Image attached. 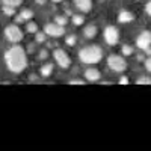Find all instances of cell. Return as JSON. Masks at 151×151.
I'll return each mask as SVG.
<instances>
[{
	"instance_id": "13",
	"label": "cell",
	"mask_w": 151,
	"mask_h": 151,
	"mask_svg": "<svg viewBox=\"0 0 151 151\" xmlns=\"http://www.w3.org/2000/svg\"><path fill=\"white\" fill-rule=\"evenodd\" d=\"M41 76L42 77H50V76L53 74V64H50V62H47V64H44L41 67Z\"/></svg>"
},
{
	"instance_id": "14",
	"label": "cell",
	"mask_w": 151,
	"mask_h": 151,
	"mask_svg": "<svg viewBox=\"0 0 151 151\" xmlns=\"http://www.w3.org/2000/svg\"><path fill=\"white\" fill-rule=\"evenodd\" d=\"M33 18V12L30 11V9H23L21 12H20V17H18V20L20 21H30Z\"/></svg>"
},
{
	"instance_id": "28",
	"label": "cell",
	"mask_w": 151,
	"mask_h": 151,
	"mask_svg": "<svg viewBox=\"0 0 151 151\" xmlns=\"http://www.w3.org/2000/svg\"><path fill=\"white\" fill-rule=\"evenodd\" d=\"M47 55H48V53L45 52V50H42V52H41V55H40V58H41V59H45V58H47Z\"/></svg>"
},
{
	"instance_id": "5",
	"label": "cell",
	"mask_w": 151,
	"mask_h": 151,
	"mask_svg": "<svg viewBox=\"0 0 151 151\" xmlns=\"http://www.w3.org/2000/svg\"><path fill=\"white\" fill-rule=\"evenodd\" d=\"M5 36H6V40L11 41L12 44H17L23 40V32L18 26H15V24H11V26H8L5 29Z\"/></svg>"
},
{
	"instance_id": "3",
	"label": "cell",
	"mask_w": 151,
	"mask_h": 151,
	"mask_svg": "<svg viewBox=\"0 0 151 151\" xmlns=\"http://www.w3.org/2000/svg\"><path fill=\"white\" fill-rule=\"evenodd\" d=\"M107 67L115 73H124L127 70V62H125L124 58H121L118 55H110L107 58Z\"/></svg>"
},
{
	"instance_id": "21",
	"label": "cell",
	"mask_w": 151,
	"mask_h": 151,
	"mask_svg": "<svg viewBox=\"0 0 151 151\" xmlns=\"http://www.w3.org/2000/svg\"><path fill=\"white\" fill-rule=\"evenodd\" d=\"M121 52H122L124 56H130V55H133V47H130V45H122Z\"/></svg>"
},
{
	"instance_id": "26",
	"label": "cell",
	"mask_w": 151,
	"mask_h": 151,
	"mask_svg": "<svg viewBox=\"0 0 151 151\" xmlns=\"http://www.w3.org/2000/svg\"><path fill=\"white\" fill-rule=\"evenodd\" d=\"M118 82H119L121 85H127V83H129V79H127V77H124V76H122V77H119V80H118Z\"/></svg>"
},
{
	"instance_id": "1",
	"label": "cell",
	"mask_w": 151,
	"mask_h": 151,
	"mask_svg": "<svg viewBox=\"0 0 151 151\" xmlns=\"http://www.w3.org/2000/svg\"><path fill=\"white\" fill-rule=\"evenodd\" d=\"M5 60L9 71L15 74H20L27 67V55L24 52V48L20 45H12L5 53Z\"/></svg>"
},
{
	"instance_id": "20",
	"label": "cell",
	"mask_w": 151,
	"mask_h": 151,
	"mask_svg": "<svg viewBox=\"0 0 151 151\" xmlns=\"http://www.w3.org/2000/svg\"><path fill=\"white\" fill-rule=\"evenodd\" d=\"M55 21H56L58 24H60V26H64V27H65V24L68 23V18H67L65 15H58V17L55 18Z\"/></svg>"
},
{
	"instance_id": "18",
	"label": "cell",
	"mask_w": 151,
	"mask_h": 151,
	"mask_svg": "<svg viewBox=\"0 0 151 151\" xmlns=\"http://www.w3.org/2000/svg\"><path fill=\"white\" fill-rule=\"evenodd\" d=\"M27 32L29 33H36L38 32V24L33 23V21H29L27 23Z\"/></svg>"
},
{
	"instance_id": "9",
	"label": "cell",
	"mask_w": 151,
	"mask_h": 151,
	"mask_svg": "<svg viewBox=\"0 0 151 151\" xmlns=\"http://www.w3.org/2000/svg\"><path fill=\"white\" fill-rule=\"evenodd\" d=\"M100 77H101V74H100V71L97 68H88L85 71V79L88 82H98Z\"/></svg>"
},
{
	"instance_id": "12",
	"label": "cell",
	"mask_w": 151,
	"mask_h": 151,
	"mask_svg": "<svg viewBox=\"0 0 151 151\" xmlns=\"http://www.w3.org/2000/svg\"><path fill=\"white\" fill-rule=\"evenodd\" d=\"M97 32H98V29H97L95 24H88V26H85V29H83V35H85V38H88V40L95 38Z\"/></svg>"
},
{
	"instance_id": "23",
	"label": "cell",
	"mask_w": 151,
	"mask_h": 151,
	"mask_svg": "<svg viewBox=\"0 0 151 151\" xmlns=\"http://www.w3.org/2000/svg\"><path fill=\"white\" fill-rule=\"evenodd\" d=\"M35 35H36V36H35V38H36V42H44V41H45V36H47L45 32H36Z\"/></svg>"
},
{
	"instance_id": "6",
	"label": "cell",
	"mask_w": 151,
	"mask_h": 151,
	"mask_svg": "<svg viewBox=\"0 0 151 151\" xmlns=\"http://www.w3.org/2000/svg\"><path fill=\"white\" fill-rule=\"evenodd\" d=\"M44 32L47 36H52V38H59L62 35H65V27L58 24L56 21L55 23H47L44 26Z\"/></svg>"
},
{
	"instance_id": "10",
	"label": "cell",
	"mask_w": 151,
	"mask_h": 151,
	"mask_svg": "<svg viewBox=\"0 0 151 151\" xmlns=\"http://www.w3.org/2000/svg\"><path fill=\"white\" fill-rule=\"evenodd\" d=\"M74 5L82 12H89L92 9V0H74Z\"/></svg>"
},
{
	"instance_id": "15",
	"label": "cell",
	"mask_w": 151,
	"mask_h": 151,
	"mask_svg": "<svg viewBox=\"0 0 151 151\" xmlns=\"http://www.w3.org/2000/svg\"><path fill=\"white\" fill-rule=\"evenodd\" d=\"M2 11H3V14L8 15V17H12V15L15 14V8L14 6H9V5H3Z\"/></svg>"
},
{
	"instance_id": "22",
	"label": "cell",
	"mask_w": 151,
	"mask_h": 151,
	"mask_svg": "<svg viewBox=\"0 0 151 151\" xmlns=\"http://www.w3.org/2000/svg\"><path fill=\"white\" fill-rule=\"evenodd\" d=\"M65 42H67V45H76V42H77V38H76V35H70V36H67Z\"/></svg>"
},
{
	"instance_id": "11",
	"label": "cell",
	"mask_w": 151,
	"mask_h": 151,
	"mask_svg": "<svg viewBox=\"0 0 151 151\" xmlns=\"http://www.w3.org/2000/svg\"><path fill=\"white\" fill-rule=\"evenodd\" d=\"M134 20V14H132L130 11L127 9H121L119 14H118V21L119 23H130Z\"/></svg>"
},
{
	"instance_id": "31",
	"label": "cell",
	"mask_w": 151,
	"mask_h": 151,
	"mask_svg": "<svg viewBox=\"0 0 151 151\" xmlns=\"http://www.w3.org/2000/svg\"><path fill=\"white\" fill-rule=\"evenodd\" d=\"M53 2H55V3H59V2H62V0H53Z\"/></svg>"
},
{
	"instance_id": "16",
	"label": "cell",
	"mask_w": 151,
	"mask_h": 151,
	"mask_svg": "<svg viewBox=\"0 0 151 151\" xmlns=\"http://www.w3.org/2000/svg\"><path fill=\"white\" fill-rule=\"evenodd\" d=\"M71 21L74 26H82V24L85 23V17L83 15H73L71 17Z\"/></svg>"
},
{
	"instance_id": "8",
	"label": "cell",
	"mask_w": 151,
	"mask_h": 151,
	"mask_svg": "<svg viewBox=\"0 0 151 151\" xmlns=\"http://www.w3.org/2000/svg\"><path fill=\"white\" fill-rule=\"evenodd\" d=\"M136 45L139 47L141 50H145L147 47H150V45H151V32H150V30L142 32L139 36H137V40H136Z\"/></svg>"
},
{
	"instance_id": "30",
	"label": "cell",
	"mask_w": 151,
	"mask_h": 151,
	"mask_svg": "<svg viewBox=\"0 0 151 151\" xmlns=\"http://www.w3.org/2000/svg\"><path fill=\"white\" fill-rule=\"evenodd\" d=\"M45 2H47V0H36L38 5H45Z\"/></svg>"
},
{
	"instance_id": "19",
	"label": "cell",
	"mask_w": 151,
	"mask_h": 151,
	"mask_svg": "<svg viewBox=\"0 0 151 151\" xmlns=\"http://www.w3.org/2000/svg\"><path fill=\"white\" fill-rule=\"evenodd\" d=\"M137 85H151V77H147V76H142L136 80Z\"/></svg>"
},
{
	"instance_id": "29",
	"label": "cell",
	"mask_w": 151,
	"mask_h": 151,
	"mask_svg": "<svg viewBox=\"0 0 151 151\" xmlns=\"http://www.w3.org/2000/svg\"><path fill=\"white\" fill-rule=\"evenodd\" d=\"M144 52H145V53H147L148 56H151V45H150V47H147V48L144 50Z\"/></svg>"
},
{
	"instance_id": "4",
	"label": "cell",
	"mask_w": 151,
	"mask_h": 151,
	"mask_svg": "<svg viewBox=\"0 0 151 151\" xmlns=\"http://www.w3.org/2000/svg\"><path fill=\"white\" fill-rule=\"evenodd\" d=\"M53 58H55L56 64H58L60 68L67 70V68H70V67H71V58H70V55L65 52V50H62V48H56L55 52H53Z\"/></svg>"
},
{
	"instance_id": "2",
	"label": "cell",
	"mask_w": 151,
	"mask_h": 151,
	"mask_svg": "<svg viewBox=\"0 0 151 151\" xmlns=\"http://www.w3.org/2000/svg\"><path fill=\"white\" fill-rule=\"evenodd\" d=\"M79 59L86 65L98 64V62L103 59V50H101V47H98V45L83 47L79 52Z\"/></svg>"
},
{
	"instance_id": "25",
	"label": "cell",
	"mask_w": 151,
	"mask_h": 151,
	"mask_svg": "<svg viewBox=\"0 0 151 151\" xmlns=\"http://www.w3.org/2000/svg\"><path fill=\"white\" fill-rule=\"evenodd\" d=\"M145 12H147V14L151 17V0H150V2L145 5Z\"/></svg>"
},
{
	"instance_id": "7",
	"label": "cell",
	"mask_w": 151,
	"mask_h": 151,
	"mask_svg": "<svg viewBox=\"0 0 151 151\" xmlns=\"http://www.w3.org/2000/svg\"><path fill=\"white\" fill-rule=\"evenodd\" d=\"M103 35H104L106 44H109V45H115L119 41V30L115 26H107L104 29V33Z\"/></svg>"
},
{
	"instance_id": "27",
	"label": "cell",
	"mask_w": 151,
	"mask_h": 151,
	"mask_svg": "<svg viewBox=\"0 0 151 151\" xmlns=\"http://www.w3.org/2000/svg\"><path fill=\"white\" fill-rule=\"evenodd\" d=\"M70 85H85V82H82V80H71Z\"/></svg>"
},
{
	"instance_id": "24",
	"label": "cell",
	"mask_w": 151,
	"mask_h": 151,
	"mask_svg": "<svg viewBox=\"0 0 151 151\" xmlns=\"http://www.w3.org/2000/svg\"><path fill=\"white\" fill-rule=\"evenodd\" d=\"M145 68H147V71L151 73V56H148V58L145 59Z\"/></svg>"
},
{
	"instance_id": "17",
	"label": "cell",
	"mask_w": 151,
	"mask_h": 151,
	"mask_svg": "<svg viewBox=\"0 0 151 151\" xmlns=\"http://www.w3.org/2000/svg\"><path fill=\"white\" fill-rule=\"evenodd\" d=\"M3 5H9V6H14V8H18L21 3H23V0H2Z\"/></svg>"
}]
</instances>
